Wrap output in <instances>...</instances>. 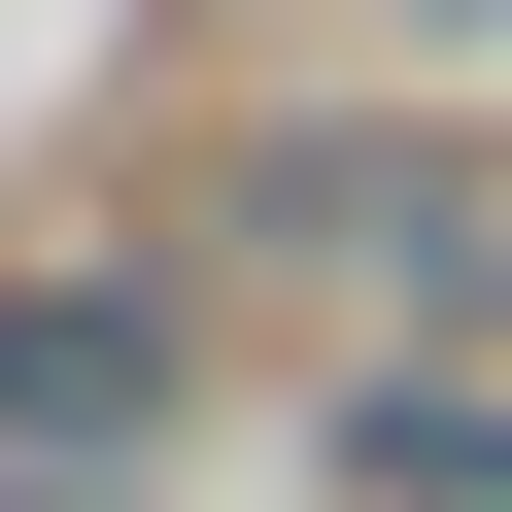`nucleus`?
Returning <instances> with one entry per match:
<instances>
[{"label":"nucleus","instance_id":"obj_1","mask_svg":"<svg viewBox=\"0 0 512 512\" xmlns=\"http://www.w3.org/2000/svg\"><path fill=\"white\" fill-rule=\"evenodd\" d=\"M0 444H171V274H0Z\"/></svg>","mask_w":512,"mask_h":512},{"label":"nucleus","instance_id":"obj_2","mask_svg":"<svg viewBox=\"0 0 512 512\" xmlns=\"http://www.w3.org/2000/svg\"><path fill=\"white\" fill-rule=\"evenodd\" d=\"M342 478H376V512H512V376H376Z\"/></svg>","mask_w":512,"mask_h":512},{"label":"nucleus","instance_id":"obj_3","mask_svg":"<svg viewBox=\"0 0 512 512\" xmlns=\"http://www.w3.org/2000/svg\"><path fill=\"white\" fill-rule=\"evenodd\" d=\"M0 512H137V444H0Z\"/></svg>","mask_w":512,"mask_h":512}]
</instances>
